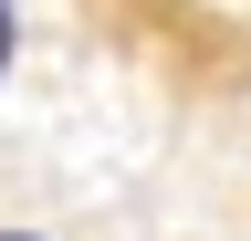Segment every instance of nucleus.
Wrapping results in <instances>:
<instances>
[{"label": "nucleus", "mask_w": 251, "mask_h": 241, "mask_svg": "<svg viewBox=\"0 0 251 241\" xmlns=\"http://www.w3.org/2000/svg\"><path fill=\"white\" fill-rule=\"evenodd\" d=\"M11 53H21V11L0 0V74H11Z\"/></svg>", "instance_id": "f257e3e1"}, {"label": "nucleus", "mask_w": 251, "mask_h": 241, "mask_svg": "<svg viewBox=\"0 0 251 241\" xmlns=\"http://www.w3.org/2000/svg\"><path fill=\"white\" fill-rule=\"evenodd\" d=\"M0 241H42V231H0Z\"/></svg>", "instance_id": "f03ea898"}]
</instances>
